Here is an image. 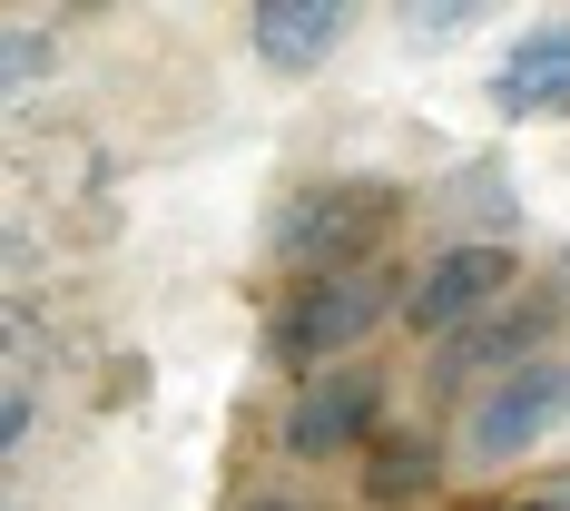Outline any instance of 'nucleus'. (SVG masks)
Wrapping results in <instances>:
<instances>
[{
	"label": "nucleus",
	"mask_w": 570,
	"mask_h": 511,
	"mask_svg": "<svg viewBox=\"0 0 570 511\" xmlns=\"http://www.w3.org/2000/svg\"><path fill=\"white\" fill-rule=\"evenodd\" d=\"M403 295L413 285H394L384 266H344V276H305L295 295L276 305V325H266V354H276L295 384H315V364H335V354H354V344L374 335L384 315H403Z\"/></svg>",
	"instance_id": "nucleus-1"
},
{
	"label": "nucleus",
	"mask_w": 570,
	"mask_h": 511,
	"mask_svg": "<svg viewBox=\"0 0 570 511\" xmlns=\"http://www.w3.org/2000/svg\"><path fill=\"white\" fill-rule=\"evenodd\" d=\"M394 217H403L394 177H325V187H305L285 207L276 256L305 266V276H344V266H374V246L394 236Z\"/></svg>",
	"instance_id": "nucleus-2"
},
{
	"label": "nucleus",
	"mask_w": 570,
	"mask_h": 511,
	"mask_svg": "<svg viewBox=\"0 0 570 511\" xmlns=\"http://www.w3.org/2000/svg\"><path fill=\"white\" fill-rule=\"evenodd\" d=\"M521 285V256L502 246V236H462V246H443L423 276H413V295H403V325L433 344H453L462 325H482V315H502V295Z\"/></svg>",
	"instance_id": "nucleus-3"
},
{
	"label": "nucleus",
	"mask_w": 570,
	"mask_h": 511,
	"mask_svg": "<svg viewBox=\"0 0 570 511\" xmlns=\"http://www.w3.org/2000/svg\"><path fill=\"white\" fill-rule=\"evenodd\" d=\"M561 423H570V354H541V364L502 374L492 394L462 413V453L472 462H512V453H531V443H551Z\"/></svg>",
	"instance_id": "nucleus-4"
},
{
	"label": "nucleus",
	"mask_w": 570,
	"mask_h": 511,
	"mask_svg": "<svg viewBox=\"0 0 570 511\" xmlns=\"http://www.w3.org/2000/svg\"><path fill=\"white\" fill-rule=\"evenodd\" d=\"M551 325H561V305L541 295V305H502V315H482V325H462L443 354H433V384L443 394H462V384H502V374H521V364H541V344H551Z\"/></svg>",
	"instance_id": "nucleus-5"
},
{
	"label": "nucleus",
	"mask_w": 570,
	"mask_h": 511,
	"mask_svg": "<svg viewBox=\"0 0 570 511\" xmlns=\"http://www.w3.org/2000/svg\"><path fill=\"white\" fill-rule=\"evenodd\" d=\"M374 423H384V374H315L305 394L285 403V453L295 462L354 453Z\"/></svg>",
	"instance_id": "nucleus-6"
},
{
	"label": "nucleus",
	"mask_w": 570,
	"mask_h": 511,
	"mask_svg": "<svg viewBox=\"0 0 570 511\" xmlns=\"http://www.w3.org/2000/svg\"><path fill=\"white\" fill-rule=\"evenodd\" d=\"M246 40H256L266 69H325L344 40V0H256Z\"/></svg>",
	"instance_id": "nucleus-7"
},
{
	"label": "nucleus",
	"mask_w": 570,
	"mask_h": 511,
	"mask_svg": "<svg viewBox=\"0 0 570 511\" xmlns=\"http://www.w3.org/2000/svg\"><path fill=\"white\" fill-rule=\"evenodd\" d=\"M492 99H502L512 118H561L570 109V20L531 30V40L492 69Z\"/></svg>",
	"instance_id": "nucleus-8"
},
{
	"label": "nucleus",
	"mask_w": 570,
	"mask_h": 511,
	"mask_svg": "<svg viewBox=\"0 0 570 511\" xmlns=\"http://www.w3.org/2000/svg\"><path fill=\"white\" fill-rule=\"evenodd\" d=\"M364 492H374V502H423V492H433V443H384L374 472H364Z\"/></svg>",
	"instance_id": "nucleus-9"
},
{
	"label": "nucleus",
	"mask_w": 570,
	"mask_h": 511,
	"mask_svg": "<svg viewBox=\"0 0 570 511\" xmlns=\"http://www.w3.org/2000/svg\"><path fill=\"white\" fill-rule=\"evenodd\" d=\"M50 69V20H10V50H0V89H30Z\"/></svg>",
	"instance_id": "nucleus-10"
},
{
	"label": "nucleus",
	"mask_w": 570,
	"mask_h": 511,
	"mask_svg": "<svg viewBox=\"0 0 570 511\" xmlns=\"http://www.w3.org/2000/svg\"><path fill=\"white\" fill-rule=\"evenodd\" d=\"M413 30H423V40H453V30H472V0H433V10H413Z\"/></svg>",
	"instance_id": "nucleus-11"
},
{
	"label": "nucleus",
	"mask_w": 570,
	"mask_h": 511,
	"mask_svg": "<svg viewBox=\"0 0 570 511\" xmlns=\"http://www.w3.org/2000/svg\"><path fill=\"white\" fill-rule=\"evenodd\" d=\"M20 443H30V394L10 384V403H0V453H20Z\"/></svg>",
	"instance_id": "nucleus-12"
},
{
	"label": "nucleus",
	"mask_w": 570,
	"mask_h": 511,
	"mask_svg": "<svg viewBox=\"0 0 570 511\" xmlns=\"http://www.w3.org/2000/svg\"><path fill=\"white\" fill-rule=\"evenodd\" d=\"M246 511H305V502H246Z\"/></svg>",
	"instance_id": "nucleus-13"
},
{
	"label": "nucleus",
	"mask_w": 570,
	"mask_h": 511,
	"mask_svg": "<svg viewBox=\"0 0 570 511\" xmlns=\"http://www.w3.org/2000/svg\"><path fill=\"white\" fill-rule=\"evenodd\" d=\"M531 511H551V502H531Z\"/></svg>",
	"instance_id": "nucleus-14"
}]
</instances>
